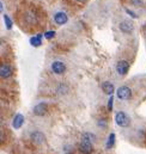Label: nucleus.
I'll use <instances>...</instances> for the list:
<instances>
[{
	"label": "nucleus",
	"instance_id": "nucleus-17",
	"mask_svg": "<svg viewBox=\"0 0 146 154\" xmlns=\"http://www.w3.org/2000/svg\"><path fill=\"white\" fill-rule=\"evenodd\" d=\"M113 102H114V98H113V97H110L109 103H108V109H109L110 111H111V109H113Z\"/></svg>",
	"mask_w": 146,
	"mask_h": 154
},
{
	"label": "nucleus",
	"instance_id": "nucleus-7",
	"mask_svg": "<svg viewBox=\"0 0 146 154\" xmlns=\"http://www.w3.org/2000/svg\"><path fill=\"white\" fill-rule=\"evenodd\" d=\"M47 110H48V106L46 103H38L37 105L34 106V114L36 116H44L47 114Z\"/></svg>",
	"mask_w": 146,
	"mask_h": 154
},
{
	"label": "nucleus",
	"instance_id": "nucleus-19",
	"mask_svg": "<svg viewBox=\"0 0 146 154\" xmlns=\"http://www.w3.org/2000/svg\"><path fill=\"white\" fill-rule=\"evenodd\" d=\"M133 4H135V5H141V4H143V0H133Z\"/></svg>",
	"mask_w": 146,
	"mask_h": 154
},
{
	"label": "nucleus",
	"instance_id": "nucleus-13",
	"mask_svg": "<svg viewBox=\"0 0 146 154\" xmlns=\"http://www.w3.org/2000/svg\"><path fill=\"white\" fill-rule=\"evenodd\" d=\"M30 44H31L33 47H40V45L42 44V41H41V35L31 37V38H30Z\"/></svg>",
	"mask_w": 146,
	"mask_h": 154
},
{
	"label": "nucleus",
	"instance_id": "nucleus-6",
	"mask_svg": "<svg viewBox=\"0 0 146 154\" xmlns=\"http://www.w3.org/2000/svg\"><path fill=\"white\" fill-rule=\"evenodd\" d=\"M120 30H121L123 34H131V32H133V30H134V25H133V23L129 22V20H123V22L120 23Z\"/></svg>",
	"mask_w": 146,
	"mask_h": 154
},
{
	"label": "nucleus",
	"instance_id": "nucleus-16",
	"mask_svg": "<svg viewBox=\"0 0 146 154\" xmlns=\"http://www.w3.org/2000/svg\"><path fill=\"white\" fill-rule=\"evenodd\" d=\"M54 36H55V32H54V31H47V32L44 34V37H46V38H48V39L53 38Z\"/></svg>",
	"mask_w": 146,
	"mask_h": 154
},
{
	"label": "nucleus",
	"instance_id": "nucleus-4",
	"mask_svg": "<svg viewBox=\"0 0 146 154\" xmlns=\"http://www.w3.org/2000/svg\"><path fill=\"white\" fill-rule=\"evenodd\" d=\"M52 71H53L55 74H62V73H65V71H66V66H65V63L61 62V61H54V62L52 63Z\"/></svg>",
	"mask_w": 146,
	"mask_h": 154
},
{
	"label": "nucleus",
	"instance_id": "nucleus-5",
	"mask_svg": "<svg viewBox=\"0 0 146 154\" xmlns=\"http://www.w3.org/2000/svg\"><path fill=\"white\" fill-rule=\"evenodd\" d=\"M128 69H129V65H128L127 61L121 60V61L117 62V65H116V71H117V73H119L120 75H125V74H127Z\"/></svg>",
	"mask_w": 146,
	"mask_h": 154
},
{
	"label": "nucleus",
	"instance_id": "nucleus-15",
	"mask_svg": "<svg viewBox=\"0 0 146 154\" xmlns=\"http://www.w3.org/2000/svg\"><path fill=\"white\" fill-rule=\"evenodd\" d=\"M4 19H5V24H6V28L7 29H12V20L10 19V17L7 14L4 16Z\"/></svg>",
	"mask_w": 146,
	"mask_h": 154
},
{
	"label": "nucleus",
	"instance_id": "nucleus-11",
	"mask_svg": "<svg viewBox=\"0 0 146 154\" xmlns=\"http://www.w3.org/2000/svg\"><path fill=\"white\" fill-rule=\"evenodd\" d=\"M11 74H12V68L8 65H2L0 67V75H1V78L6 79V78L11 77Z\"/></svg>",
	"mask_w": 146,
	"mask_h": 154
},
{
	"label": "nucleus",
	"instance_id": "nucleus-2",
	"mask_svg": "<svg viewBox=\"0 0 146 154\" xmlns=\"http://www.w3.org/2000/svg\"><path fill=\"white\" fill-rule=\"evenodd\" d=\"M79 151L84 154H91L94 151V147H92V142L87 139H84L81 140L80 145H79Z\"/></svg>",
	"mask_w": 146,
	"mask_h": 154
},
{
	"label": "nucleus",
	"instance_id": "nucleus-1",
	"mask_svg": "<svg viewBox=\"0 0 146 154\" xmlns=\"http://www.w3.org/2000/svg\"><path fill=\"white\" fill-rule=\"evenodd\" d=\"M115 122L119 127L121 128H126L131 124V118L125 111H117L115 115Z\"/></svg>",
	"mask_w": 146,
	"mask_h": 154
},
{
	"label": "nucleus",
	"instance_id": "nucleus-20",
	"mask_svg": "<svg viewBox=\"0 0 146 154\" xmlns=\"http://www.w3.org/2000/svg\"><path fill=\"white\" fill-rule=\"evenodd\" d=\"M77 1H79V2H84L85 0H77Z\"/></svg>",
	"mask_w": 146,
	"mask_h": 154
},
{
	"label": "nucleus",
	"instance_id": "nucleus-12",
	"mask_svg": "<svg viewBox=\"0 0 146 154\" xmlns=\"http://www.w3.org/2000/svg\"><path fill=\"white\" fill-rule=\"evenodd\" d=\"M102 90H103V92H104L106 94L111 96V94L114 93V91H115V87H114V85H113L111 82L106 81V82L102 84Z\"/></svg>",
	"mask_w": 146,
	"mask_h": 154
},
{
	"label": "nucleus",
	"instance_id": "nucleus-8",
	"mask_svg": "<svg viewBox=\"0 0 146 154\" xmlns=\"http://www.w3.org/2000/svg\"><path fill=\"white\" fill-rule=\"evenodd\" d=\"M54 22L56 24H59V25H64V24H66L68 22V17L64 12H58V13L54 14Z\"/></svg>",
	"mask_w": 146,
	"mask_h": 154
},
{
	"label": "nucleus",
	"instance_id": "nucleus-9",
	"mask_svg": "<svg viewBox=\"0 0 146 154\" xmlns=\"http://www.w3.org/2000/svg\"><path fill=\"white\" fill-rule=\"evenodd\" d=\"M44 140H46V136H44V134L43 133H41V131H34L33 134H31V141L34 142V143H37V145H41V143H43L44 142Z\"/></svg>",
	"mask_w": 146,
	"mask_h": 154
},
{
	"label": "nucleus",
	"instance_id": "nucleus-10",
	"mask_svg": "<svg viewBox=\"0 0 146 154\" xmlns=\"http://www.w3.org/2000/svg\"><path fill=\"white\" fill-rule=\"evenodd\" d=\"M24 123V116L22 114H17L13 118V122H12V125L14 129H19Z\"/></svg>",
	"mask_w": 146,
	"mask_h": 154
},
{
	"label": "nucleus",
	"instance_id": "nucleus-18",
	"mask_svg": "<svg viewBox=\"0 0 146 154\" xmlns=\"http://www.w3.org/2000/svg\"><path fill=\"white\" fill-rule=\"evenodd\" d=\"M98 125H100L101 128H103V127H106V125H107V123H106V119H104V121H103V119H101V121L98 122Z\"/></svg>",
	"mask_w": 146,
	"mask_h": 154
},
{
	"label": "nucleus",
	"instance_id": "nucleus-14",
	"mask_svg": "<svg viewBox=\"0 0 146 154\" xmlns=\"http://www.w3.org/2000/svg\"><path fill=\"white\" fill-rule=\"evenodd\" d=\"M115 143V134L111 133L109 135V139H108V142H107V148H111Z\"/></svg>",
	"mask_w": 146,
	"mask_h": 154
},
{
	"label": "nucleus",
	"instance_id": "nucleus-3",
	"mask_svg": "<svg viewBox=\"0 0 146 154\" xmlns=\"http://www.w3.org/2000/svg\"><path fill=\"white\" fill-rule=\"evenodd\" d=\"M117 97L121 99V100H126V99H129L131 96H132V91L129 87L127 86H121L119 90H117Z\"/></svg>",
	"mask_w": 146,
	"mask_h": 154
}]
</instances>
